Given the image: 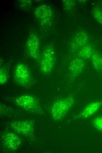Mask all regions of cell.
<instances>
[{
  "label": "cell",
  "instance_id": "ba28073f",
  "mask_svg": "<svg viewBox=\"0 0 102 153\" xmlns=\"http://www.w3.org/2000/svg\"><path fill=\"white\" fill-rule=\"evenodd\" d=\"M89 41L88 34L84 31H80L74 35L71 43L70 49L72 52L79 50L82 47L87 44Z\"/></svg>",
  "mask_w": 102,
  "mask_h": 153
},
{
  "label": "cell",
  "instance_id": "277c9868",
  "mask_svg": "<svg viewBox=\"0 0 102 153\" xmlns=\"http://www.w3.org/2000/svg\"><path fill=\"white\" fill-rule=\"evenodd\" d=\"M14 102L17 106L27 111L35 112L40 109L38 100L31 95L25 94L20 95L14 99Z\"/></svg>",
  "mask_w": 102,
  "mask_h": 153
},
{
  "label": "cell",
  "instance_id": "8992f818",
  "mask_svg": "<svg viewBox=\"0 0 102 153\" xmlns=\"http://www.w3.org/2000/svg\"><path fill=\"white\" fill-rule=\"evenodd\" d=\"M1 143L9 151H15L20 146L21 141L19 137L15 133L7 132L3 134L1 138Z\"/></svg>",
  "mask_w": 102,
  "mask_h": 153
},
{
  "label": "cell",
  "instance_id": "30bf717a",
  "mask_svg": "<svg viewBox=\"0 0 102 153\" xmlns=\"http://www.w3.org/2000/svg\"><path fill=\"white\" fill-rule=\"evenodd\" d=\"M85 66V62L82 59L76 58L73 59L69 66L70 78L74 79L79 76L84 71Z\"/></svg>",
  "mask_w": 102,
  "mask_h": 153
},
{
  "label": "cell",
  "instance_id": "7a4b0ae2",
  "mask_svg": "<svg viewBox=\"0 0 102 153\" xmlns=\"http://www.w3.org/2000/svg\"><path fill=\"white\" fill-rule=\"evenodd\" d=\"M55 54L54 49L50 45L47 46L42 54L40 61L41 72L48 75L52 72L55 65Z\"/></svg>",
  "mask_w": 102,
  "mask_h": 153
},
{
  "label": "cell",
  "instance_id": "9a60e30c",
  "mask_svg": "<svg viewBox=\"0 0 102 153\" xmlns=\"http://www.w3.org/2000/svg\"><path fill=\"white\" fill-rule=\"evenodd\" d=\"M92 13L95 19L102 25V10L98 7H95L93 8Z\"/></svg>",
  "mask_w": 102,
  "mask_h": 153
},
{
  "label": "cell",
  "instance_id": "5bb4252c",
  "mask_svg": "<svg viewBox=\"0 0 102 153\" xmlns=\"http://www.w3.org/2000/svg\"><path fill=\"white\" fill-rule=\"evenodd\" d=\"M8 74L7 70L5 68L1 67L0 70V84H5L8 82Z\"/></svg>",
  "mask_w": 102,
  "mask_h": 153
},
{
  "label": "cell",
  "instance_id": "6da1fadb",
  "mask_svg": "<svg viewBox=\"0 0 102 153\" xmlns=\"http://www.w3.org/2000/svg\"><path fill=\"white\" fill-rule=\"evenodd\" d=\"M74 103V99L72 96L57 100L52 105L51 109L52 117L56 120L62 119L72 106Z\"/></svg>",
  "mask_w": 102,
  "mask_h": 153
},
{
  "label": "cell",
  "instance_id": "8fae6325",
  "mask_svg": "<svg viewBox=\"0 0 102 153\" xmlns=\"http://www.w3.org/2000/svg\"><path fill=\"white\" fill-rule=\"evenodd\" d=\"M102 105V101H96L88 104L81 112V116L83 118L90 117L96 112Z\"/></svg>",
  "mask_w": 102,
  "mask_h": 153
},
{
  "label": "cell",
  "instance_id": "5b68a950",
  "mask_svg": "<svg viewBox=\"0 0 102 153\" xmlns=\"http://www.w3.org/2000/svg\"><path fill=\"white\" fill-rule=\"evenodd\" d=\"M26 48L28 53L32 58L35 60L40 59V41L38 36L35 34H32L28 36Z\"/></svg>",
  "mask_w": 102,
  "mask_h": 153
},
{
  "label": "cell",
  "instance_id": "2e32d148",
  "mask_svg": "<svg viewBox=\"0 0 102 153\" xmlns=\"http://www.w3.org/2000/svg\"><path fill=\"white\" fill-rule=\"evenodd\" d=\"M93 124L96 129L102 132V117H99L95 118L93 121Z\"/></svg>",
  "mask_w": 102,
  "mask_h": 153
},
{
  "label": "cell",
  "instance_id": "3957f363",
  "mask_svg": "<svg viewBox=\"0 0 102 153\" xmlns=\"http://www.w3.org/2000/svg\"><path fill=\"white\" fill-rule=\"evenodd\" d=\"M14 81L18 85L28 86L31 80V75L28 67L25 64L18 63L16 65L13 71Z\"/></svg>",
  "mask_w": 102,
  "mask_h": 153
},
{
  "label": "cell",
  "instance_id": "9c48e42d",
  "mask_svg": "<svg viewBox=\"0 0 102 153\" xmlns=\"http://www.w3.org/2000/svg\"><path fill=\"white\" fill-rule=\"evenodd\" d=\"M11 127L15 132L24 135H30L34 130L33 123L28 120L14 121L11 123Z\"/></svg>",
  "mask_w": 102,
  "mask_h": 153
},
{
  "label": "cell",
  "instance_id": "52a82bcc",
  "mask_svg": "<svg viewBox=\"0 0 102 153\" xmlns=\"http://www.w3.org/2000/svg\"><path fill=\"white\" fill-rule=\"evenodd\" d=\"M35 15L39 22L44 25L51 22L53 13L52 9L49 6L43 4L37 8L35 10Z\"/></svg>",
  "mask_w": 102,
  "mask_h": 153
},
{
  "label": "cell",
  "instance_id": "4fadbf2b",
  "mask_svg": "<svg viewBox=\"0 0 102 153\" xmlns=\"http://www.w3.org/2000/svg\"><path fill=\"white\" fill-rule=\"evenodd\" d=\"M94 51L92 46L87 44L79 50L78 55L82 59H87L91 58Z\"/></svg>",
  "mask_w": 102,
  "mask_h": 153
},
{
  "label": "cell",
  "instance_id": "7c38bea8",
  "mask_svg": "<svg viewBox=\"0 0 102 153\" xmlns=\"http://www.w3.org/2000/svg\"><path fill=\"white\" fill-rule=\"evenodd\" d=\"M91 61L94 69L97 71L102 72V56L94 51L91 57Z\"/></svg>",
  "mask_w": 102,
  "mask_h": 153
},
{
  "label": "cell",
  "instance_id": "e0dca14e",
  "mask_svg": "<svg viewBox=\"0 0 102 153\" xmlns=\"http://www.w3.org/2000/svg\"><path fill=\"white\" fill-rule=\"evenodd\" d=\"M64 8L67 10L72 9L74 6L75 2L73 0H64L63 1Z\"/></svg>",
  "mask_w": 102,
  "mask_h": 153
}]
</instances>
